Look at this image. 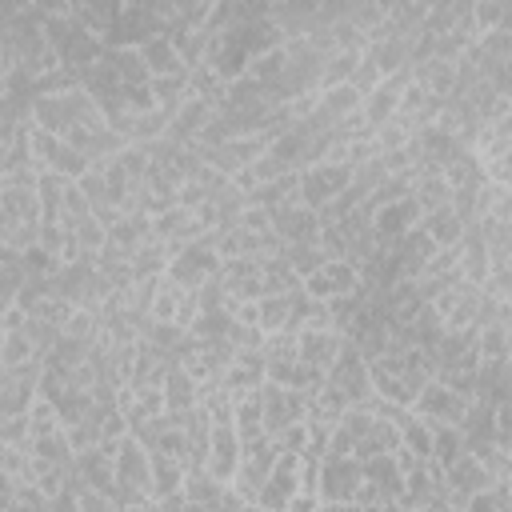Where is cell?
Segmentation results:
<instances>
[{
  "mask_svg": "<svg viewBox=\"0 0 512 512\" xmlns=\"http://www.w3.org/2000/svg\"><path fill=\"white\" fill-rule=\"evenodd\" d=\"M216 268H220V256L212 252V244H208V236H204V240H196V244L172 252L168 264H164V276H168L176 288H184V292H200L204 284L216 280Z\"/></svg>",
  "mask_w": 512,
  "mask_h": 512,
  "instance_id": "cell-1",
  "label": "cell"
},
{
  "mask_svg": "<svg viewBox=\"0 0 512 512\" xmlns=\"http://www.w3.org/2000/svg\"><path fill=\"white\" fill-rule=\"evenodd\" d=\"M324 384L344 400V404H364V400H372V380H368V360L352 348V344H344L340 348V356H336V364L324 372Z\"/></svg>",
  "mask_w": 512,
  "mask_h": 512,
  "instance_id": "cell-2",
  "label": "cell"
},
{
  "mask_svg": "<svg viewBox=\"0 0 512 512\" xmlns=\"http://www.w3.org/2000/svg\"><path fill=\"white\" fill-rule=\"evenodd\" d=\"M348 180H352V168H340V164H308V168H300V204L304 208H312V212H320V208H328L344 188H348Z\"/></svg>",
  "mask_w": 512,
  "mask_h": 512,
  "instance_id": "cell-3",
  "label": "cell"
},
{
  "mask_svg": "<svg viewBox=\"0 0 512 512\" xmlns=\"http://www.w3.org/2000/svg\"><path fill=\"white\" fill-rule=\"evenodd\" d=\"M300 288H304L308 300L332 304V300H340V296H348V292L360 288V272H356L348 260H324L316 272H308V276L300 280Z\"/></svg>",
  "mask_w": 512,
  "mask_h": 512,
  "instance_id": "cell-4",
  "label": "cell"
},
{
  "mask_svg": "<svg viewBox=\"0 0 512 512\" xmlns=\"http://www.w3.org/2000/svg\"><path fill=\"white\" fill-rule=\"evenodd\" d=\"M408 408H412L420 420H428V424H452V428H456V424L464 420V412H468V400L456 396L448 384H440V380L432 376V380L416 392V400H412Z\"/></svg>",
  "mask_w": 512,
  "mask_h": 512,
  "instance_id": "cell-5",
  "label": "cell"
},
{
  "mask_svg": "<svg viewBox=\"0 0 512 512\" xmlns=\"http://www.w3.org/2000/svg\"><path fill=\"white\" fill-rule=\"evenodd\" d=\"M360 488V464L352 456H324L320 460V476H316V500L320 504H348L356 500Z\"/></svg>",
  "mask_w": 512,
  "mask_h": 512,
  "instance_id": "cell-6",
  "label": "cell"
},
{
  "mask_svg": "<svg viewBox=\"0 0 512 512\" xmlns=\"http://www.w3.org/2000/svg\"><path fill=\"white\" fill-rule=\"evenodd\" d=\"M212 424V420H208ZM236 464H240V436L232 428V420H220L208 428V456H204V472L220 484H232L236 476Z\"/></svg>",
  "mask_w": 512,
  "mask_h": 512,
  "instance_id": "cell-7",
  "label": "cell"
},
{
  "mask_svg": "<svg viewBox=\"0 0 512 512\" xmlns=\"http://www.w3.org/2000/svg\"><path fill=\"white\" fill-rule=\"evenodd\" d=\"M344 344L348 340H344L340 328H296V356H300V364H308L320 376L336 364Z\"/></svg>",
  "mask_w": 512,
  "mask_h": 512,
  "instance_id": "cell-8",
  "label": "cell"
},
{
  "mask_svg": "<svg viewBox=\"0 0 512 512\" xmlns=\"http://www.w3.org/2000/svg\"><path fill=\"white\" fill-rule=\"evenodd\" d=\"M260 408H264V436L272 440L276 432H284L288 424L304 420V392H292V388H276V384H260Z\"/></svg>",
  "mask_w": 512,
  "mask_h": 512,
  "instance_id": "cell-9",
  "label": "cell"
},
{
  "mask_svg": "<svg viewBox=\"0 0 512 512\" xmlns=\"http://www.w3.org/2000/svg\"><path fill=\"white\" fill-rule=\"evenodd\" d=\"M272 232L276 240L288 248V244H316L320 236V216L304 204H284L272 212Z\"/></svg>",
  "mask_w": 512,
  "mask_h": 512,
  "instance_id": "cell-10",
  "label": "cell"
},
{
  "mask_svg": "<svg viewBox=\"0 0 512 512\" xmlns=\"http://www.w3.org/2000/svg\"><path fill=\"white\" fill-rule=\"evenodd\" d=\"M140 60H144L148 76H180V72H188L184 60H180V52H176V44L168 40V32L148 36V40L140 44Z\"/></svg>",
  "mask_w": 512,
  "mask_h": 512,
  "instance_id": "cell-11",
  "label": "cell"
},
{
  "mask_svg": "<svg viewBox=\"0 0 512 512\" xmlns=\"http://www.w3.org/2000/svg\"><path fill=\"white\" fill-rule=\"evenodd\" d=\"M148 468H152V500H168L180 496L184 488V460L168 456V452H148Z\"/></svg>",
  "mask_w": 512,
  "mask_h": 512,
  "instance_id": "cell-12",
  "label": "cell"
},
{
  "mask_svg": "<svg viewBox=\"0 0 512 512\" xmlns=\"http://www.w3.org/2000/svg\"><path fill=\"white\" fill-rule=\"evenodd\" d=\"M464 220L452 212V208H436V212H428V216H420V232L436 244V248H456L460 244V236H464Z\"/></svg>",
  "mask_w": 512,
  "mask_h": 512,
  "instance_id": "cell-13",
  "label": "cell"
},
{
  "mask_svg": "<svg viewBox=\"0 0 512 512\" xmlns=\"http://www.w3.org/2000/svg\"><path fill=\"white\" fill-rule=\"evenodd\" d=\"M476 364H508V320H488L476 328Z\"/></svg>",
  "mask_w": 512,
  "mask_h": 512,
  "instance_id": "cell-14",
  "label": "cell"
},
{
  "mask_svg": "<svg viewBox=\"0 0 512 512\" xmlns=\"http://www.w3.org/2000/svg\"><path fill=\"white\" fill-rule=\"evenodd\" d=\"M160 392H164V412H192V408H196V384H192V376H188L184 368H176V364L164 372Z\"/></svg>",
  "mask_w": 512,
  "mask_h": 512,
  "instance_id": "cell-15",
  "label": "cell"
},
{
  "mask_svg": "<svg viewBox=\"0 0 512 512\" xmlns=\"http://www.w3.org/2000/svg\"><path fill=\"white\" fill-rule=\"evenodd\" d=\"M224 488H228V484L212 480L204 468H188V472H184V488H180V496H184L188 504H196V508H212V512H216Z\"/></svg>",
  "mask_w": 512,
  "mask_h": 512,
  "instance_id": "cell-16",
  "label": "cell"
},
{
  "mask_svg": "<svg viewBox=\"0 0 512 512\" xmlns=\"http://www.w3.org/2000/svg\"><path fill=\"white\" fill-rule=\"evenodd\" d=\"M464 456V436H460V428H452V424H432V452H428V460L436 464V468H448L452 460H460Z\"/></svg>",
  "mask_w": 512,
  "mask_h": 512,
  "instance_id": "cell-17",
  "label": "cell"
},
{
  "mask_svg": "<svg viewBox=\"0 0 512 512\" xmlns=\"http://www.w3.org/2000/svg\"><path fill=\"white\" fill-rule=\"evenodd\" d=\"M24 424H28V440L52 436V432H60V412H56V404H52V400L36 396V400L28 404V412H24Z\"/></svg>",
  "mask_w": 512,
  "mask_h": 512,
  "instance_id": "cell-18",
  "label": "cell"
},
{
  "mask_svg": "<svg viewBox=\"0 0 512 512\" xmlns=\"http://www.w3.org/2000/svg\"><path fill=\"white\" fill-rule=\"evenodd\" d=\"M32 360H36V348H32V340L24 336V328H20V332H4L0 364H4V368H24V364H32Z\"/></svg>",
  "mask_w": 512,
  "mask_h": 512,
  "instance_id": "cell-19",
  "label": "cell"
},
{
  "mask_svg": "<svg viewBox=\"0 0 512 512\" xmlns=\"http://www.w3.org/2000/svg\"><path fill=\"white\" fill-rule=\"evenodd\" d=\"M464 512H508V480L504 484H488L484 492H476Z\"/></svg>",
  "mask_w": 512,
  "mask_h": 512,
  "instance_id": "cell-20",
  "label": "cell"
},
{
  "mask_svg": "<svg viewBox=\"0 0 512 512\" xmlns=\"http://www.w3.org/2000/svg\"><path fill=\"white\" fill-rule=\"evenodd\" d=\"M76 512H116V500L96 488H76Z\"/></svg>",
  "mask_w": 512,
  "mask_h": 512,
  "instance_id": "cell-21",
  "label": "cell"
},
{
  "mask_svg": "<svg viewBox=\"0 0 512 512\" xmlns=\"http://www.w3.org/2000/svg\"><path fill=\"white\" fill-rule=\"evenodd\" d=\"M116 512H152V500H124L116 504Z\"/></svg>",
  "mask_w": 512,
  "mask_h": 512,
  "instance_id": "cell-22",
  "label": "cell"
},
{
  "mask_svg": "<svg viewBox=\"0 0 512 512\" xmlns=\"http://www.w3.org/2000/svg\"><path fill=\"white\" fill-rule=\"evenodd\" d=\"M416 512H456L452 504H444V500H432V504H420Z\"/></svg>",
  "mask_w": 512,
  "mask_h": 512,
  "instance_id": "cell-23",
  "label": "cell"
},
{
  "mask_svg": "<svg viewBox=\"0 0 512 512\" xmlns=\"http://www.w3.org/2000/svg\"><path fill=\"white\" fill-rule=\"evenodd\" d=\"M0 512H8V500H4V496H0Z\"/></svg>",
  "mask_w": 512,
  "mask_h": 512,
  "instance_id": "cell-24",
  "label": "cell"
}]
</instances>
